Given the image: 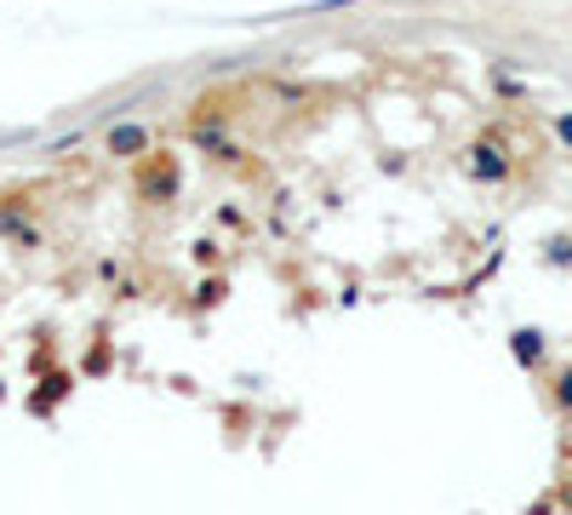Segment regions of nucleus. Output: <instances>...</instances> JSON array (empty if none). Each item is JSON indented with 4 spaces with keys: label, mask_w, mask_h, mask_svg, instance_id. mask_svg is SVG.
Instances as JSON below:
<instances>
[{
    "label": "nucleus",
    "mask_w": 572,
    "mask_h": 515,
    "mask_svg": "<svg viewBox=\"0 0 572 515\" xmlns=\"http://www.w3.org/2000/svg\"><path fill=\"white\" fill-rule=\"evenodd\" d=\"M510 356H516L527 372H538V367H544V356H550V343H544V332H538V327H516V332H510Z\"/></svg>",
    "instance_id": "f257e3e1"
},
{
    "label": "nucleus",
    "mask_w": 572,
    "mask_h": 515,
    "mask_svg": "<svg viewBox=\"0 0 572 515\" xmlns=\"http://www.w3.org/2000/svg\"><path fill=\"white\" fill-rule=\"evenodd\" d=\"M566 509H572V493H566Z\"/></svg>",
    "instance_id": "20e7f679"
},
{
    "label": "nucleus",
    "mask_w": 572,
    "mask_h": 515,
    "mask_svg": "<svg viewBox=\"0 0 572 515\" xmlns=\"http://www.w3.org/2000/svg\"><path fill=\"white\" fill-rule=\"evenodd\" d=\"M555 137L572 150V110H561V115H555Z\"/></svg>",
    "instance_id": "7ed1b4c3"
},
{
    "label": "nucleus",
    "mask_w": 572,
    "mask_h": 515,
    "mask_svg": "<svg viewBox=\"0 0 572 515\" xmlns=\"http://www.w3.org/2000/svg\"><path fill=\"white\" fill-rule=\"evenodd\" d=\"M550 395H555V406H561V412H572V367H566V372H555Z\"/></svg>",
    "instance_id": "f03ea898"
}]
</instances>
